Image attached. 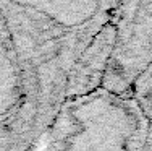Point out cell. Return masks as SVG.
Here are the masks:
<instances>
[{"mask_svg":"<svg viewBox=\"0 0 152 151\" xmlns=\"http://www.w3.org/2000/svg\"><path fill=\"white\" fill-rule=\"evenodd\" d=\"M123 0H0L26 98L47 99L66 89L71 68Z\"/></svg>","mask_w":152,"mask_h":151,"instance_id":"1","label":"cell"},{"mask_svg":"<svg viewBox=\"0 0 152 151\" xmlns=\"http://www.w3.org/2000/svg\"><path fill=\"white\" fill-rule=\"evenodd\" d=\"M152 62V0H123L117 18V47L104 85L123 93Z\"/></svg>","mask_w":152,"mask_h":151,"instance_id":"2","label":"cell"},{"mask_svg":"<svg viewBox=\"0 0 152 151\" xmlns=\"http://www.w3.org/2000/svg\"><path fill=\"white\" fill-rule=\"evenodd\" d=\"M117 47V23H110L91 41V44L79 55L66 80L68 94L76 91H88L94 86L104 85L105 75L113 59Z\"/></svg>","mask_w":152,"mask_h":151,"instance_id":"3","label":"cell"}]
</instances>
